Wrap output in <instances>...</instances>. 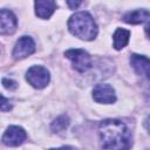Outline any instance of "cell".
<instances>
[{
    "label": "cell",
    "instance_id": "4",
    "mask_svg": "<svg viewBox=\"0 0 150 150\" xmlns=\"http://www.w3.org/2000/svg\"><path fill=\"white\" fill-rule=\"evenodd\" d=\"M26 79L30 86L36 89L45 88L49 82V71L42 66H33L27 70Z\"/></svg>",
    "mask_w": 150,
    "mask_h": 150
},
{
    "label": "cell",
    "instance_id": "12",
    "mask_svg": "<svg viewBox=\"0 0 150 150\" xmlns=\"http://www.w3.org/2000/svg\"><path fill=\"white\" fill-rule=\"evenodd\" d=\"M129 30L123 29V28H117L114 33V47L115 49L120 50L122 48H124L128 45L129 41Z\"/></svg>",
    "mask_w": 150,
    "mask_h": 150
},
{
    "label": "cell",
    "instance_id": "1",
    "mask_svg": "<svg viewBox=\"0 0 150 150\" xmlns=\"http://www.w3.org/2000/svg\"><path fill=\"white\" fill-rule=\"evenodd\" d=\"M102 150H129L131 132L120 120H104L98 127Z\"/></svg>",
    "mask_w": 150,
    "mask_h": 150
},
{
    "label": "cell",
    "instance_id": "8",
    "mask_svg": "<svg viewBox=\"0 0 150 150\" xmlns=\"http://www.w3.org/2000/svg\"><path fill=\"white\" fill-rule=\"evenodd\" d=\"M35 52V43L30 36H21L13 49V56L16 60L25 59Z\"/></svg>",
    "mask_w": 150,
    "mask_h": 150
},
{
    "label": "cell",
    "instance_id": "9",
    "mask_svg": "<svg viewBox=\"0 0 150 150\" xmlns=\"http://www.w3.org/2000/svg\"><path fill=\"white\" fill-rule=\"evenodd\" d=\"M18 20L13 12L8 9H1L0 12V33L1 35L13 34L16 29Z\"/></svg>",
    "mask_w": 150,
    "mask_h": 150
},
{
    "label": "cell",
    "instance_id": "2",
    "mask_svg": "<svg viewBox=\"0 0 150 150\" xmlns=\"http://www.w3.org/2000/svg\"><path fill=\"white\" fill-rule=\"evenodd\" d=\"M68 28L71 34L82 40H93L97 35V26L88 12H77L68 21Z\"/></svg>",
    "mask_w": 150,
    "mask_h": 150
},
{
    "label": "cell",
    "instance_id": "18",
    "mask_svg": "<svg viewBox=\"0 0 150 150\" xmlns=\"http://www.w3.org/2000/svg\"><path fill=\"white\" fill-rule=\"evenodd\" d=\"M49 150H76V149L73 148V146L66 145V146H61V148H57V149H49Z\"/></svg>",
    "mask_w": 150,
    "mask_h": 150
},
{
    "label": "cell",
    "instance_id": "13",
    "mask_svg": "<svg viewBox=\"0 0 150 150\" xmlns=\"http://www.w3.org/2000/svg\"><path fill=\"white\" fill-rule=\"evenodd\" d=\"M68 125H69V118H68V116L61 115V116H59L57 118H55L53 121L50 128H52V130L54 132H61V131L66 130Z\"/></svg>",
    "mask_w": 150,
    "mask_h": 150
},
{
    "label": "cell",
    "instance_id": "5",
    "mask_svg": "<svg viewBox=\"0 0 150 150\" xmlns=\"http://www.w3.org/2000/svg\"><path fill=\"white\" fill-rule=\"evenodd\" d=\"M130 64L141 80L150 84V59L144 55L132 54L130 56Z\"/></svg>",
    "mask_w": 150,
    "mask_h": 150
},
{
    "label": "cell",
    "instance_id": "11",
    "mask_svg": "<svg viewBox=\"0 0 150 150\" xmlns=\"http://www.w3.org/2000/svg\"><path fill=\"white\" fill-rule=\"evenodd\" d=\"M148 19H150V12L146 9H136V11L128 12L127 14L123 15V20L127 23H131V25L142 23Z\"/></svg>",
    "mask_w": 150,
    "mask_h": 150
},
{
    "label": "cell",
    "instance_id": "10",
    "mask_svg": "<svg viewBox=\"0 0 150 150\" xmlns=\"http://www.w3.org/2000/svg\"><path fill=\"white\" fill-rule=\"evenodd\" d=\"M35 13L41 19H48L56 9V2L52 0H40L34 2Z\"/></svg>",
    "mask_w": 150,
    "mask_h": 150
},
{
    "label": "cell",
    "instance_id": "17",
    "mask_svg": "<svg viewBox=\"0 0 150 150\" xmlns=\"http://www.w3.org/2000/svg\"><path fill=\"white\" fill-rule=\"evenodd\" d=\"M144 127H145V129L148 130V132L150 134V115L145 118V121H144Z\"/></svg>",
    "mask_w": 150,
    "mask_h": 150
},
{
    "label": "cell",
    "instance_id": "6",
    "mask_svg": "<svg viewBox=\"0 0 150 150\" xmlns=\"http://www.w3.org/2000/svg\"><path fill=\"white\" fill-rule=\"evenodd\" d=\"M93 98L98 103H114L116 101L115 90L111 86L107 83H98L93 89Z\"/></svg>",
    "mask_w": 150,
    "mask_h": 150
},
{
    "label": "cell",
    "instance_id": "15",
    "mask_svg": "<svg viewBox=\"0 0 150 150\" xmlns=\"http://www.w3.org/2000/svg\"><path fill=\"white\" fill-rule=\"evenodd\" d=\"M12 108V105L8 103V101H7V98L2 95V102H1V111H7V110H9Z\"/></svg>",
    "mask_w": 150,
    "mask_h": 150
},
{
    "label": "cell",
    "instance_id": "14",
    "mask_svg": "<svg viewBox=\"0 0 150 150\" xmlns=\"http://www.w3.org/2000/svg\"><path fill=\"white\" fill-rule=\"evenodd\" d=\"M2 84H4L5 88H7V89H9V90H13V89H15V88L18 87V84H16L15 81H13V80H11V79H6V77L2 79Z\"/></svg>",
    "mask_w": 150,
    "mask_h": 150
},
{
    "label": "cell",
    "instance_id": "16",
    "mask_svg": "<svg viewBox=\"0 0 150 150\" xmlns=\"http://www.w3.org/2000/svg\"><path fill=\"white\" fill-rule=\"evenodd\" d=\"M67 5L70 7V9H75L81 5V1H67Z\"/></svg>",
    "mask_w": 150,
    "mask_h": 150
},
{
    "label": "cell",
    "instance_id": "7",
    "mask_svg": "<svg viewBox=\"0 0 150 150\" xmlns=\"http://www.w3.org/2000/svg\"><path fill=\"white\" fill-rule=\"evenodd\" d=\"M26 131L18 125H11L7 128L2 136V143L8 146H18L22 144L26 139Z\"/></svg>",
    "mask_w": 150,
    "mask_h": 150
},
{
    "label": "cell",
    "instance_id": "19",
    "mask_svg": "<svg viewBox=\"0 0 150 150\" xmlns=\"http://www.w3.org/2000/svg\"><path fill=\"white\" fill-rule=\"evenodd\" d=\"M145 33H146V35L149 36V39H150V22L145 26Z\"/></svg>",
    "mask_w": 150,
    "mask_h": 150
},
{
    "label": "cell",
    "instance_id": "3",
    "mask_svg": "<svg viewBox=\"0 0 150 150\" xmlns=\"http://www.w3.org/2000/svg\"><path fill=\"white\" fill-rule=\"evenodd\" d=\"M64 56L67 59H69L73 63V67L80 71V73H84L87 70H89L91 68V57L90 55L80 48H75V49H69L64 52Z\"/></svg>",
    "mask_w": 150,
    "mask_h": 150
}]
</instances>
